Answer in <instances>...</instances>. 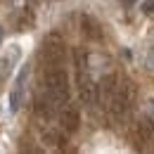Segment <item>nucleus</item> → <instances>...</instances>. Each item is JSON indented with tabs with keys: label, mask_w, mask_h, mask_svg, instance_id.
<instances>
[{
	"label": "nucleus",
	"mask_w": 154,
	"mask_h": 154,
	"mask_svg": "<svg viewBox=\"0 0 154 154\" xmlns=\"http://www.w3.org/2000/svg\"><path fill=\"white\" fill-rule=\"evenodd\" d=\"M43 88L57 100L59 107H64L69 102V76L62 66H48V71L43 76Z\"/></svg>",
	"instance_id": "nucleus-1"
},
{
	"label": "nucleus",
	"mask_w": 154,
	"mask_h": 154,
	"mask_svg": "<svg viewBox=\"0 0 154 154\" xmlns=\"http://www.w3.org/2000/svg\"><path fill=\"white\" fill-rule=\"evenodd\" d=\"M66 57V45L59 33H48L40 45V59L45 66H62Z\"/></svg>",
	"instance_id": "nucleus-2"
},
{
	"label": "nucleus",
	"mask_w": 154,
	"mask_h": 154,
	"mask_svg": "<svg viewBox=\"0 0 154 154\" xmlns=\"http://www.w3.org/2000/svg\"><path fill=\"white\" fill-rule=\"evenodd\" d=\"M76 57H78V93H81V102L85 107H93L97 102V85H95V81L90 78V74H88L85 55L78 50Z\"/></svg>",
	"instance_id": "nucleus-3"
},
{
	"label": "nucleus",
	"mask_w": 154,
	"mask_h": 154,
	"mask_svg": "<svg viewBox=\"0 0 154 154\" xmlns=\"http://www.w3.org/2000/svg\"><path fill=\"white\" fill-rule=\"evenodd\" d=\"M29 74H31V69H29V66H21L19 76H17L14 85H12V90H10V112H19L21 102H24V90H26Z\"/></svg>",
	"instance_id": "nucleus-4"
},
{
	"label": "nucleus",
	"mask_w": 154,
	"mask_h": 154,
	"mask_svg": "<svg viewBox=\"0 0 154 154\" xmlns=\"http://www.w3.org/2000/svg\"><path fill=\"white\" fill-rule=\"evenodd\" d=\"M59 123H62V128H64L66 133H74V131H78L81 114H78V107H76V104L66 102V104L59 109Z\"/></svg>",
	"instance_id": "nucleus-5"
},
{
	"label": "nucleus",
	"mask_w": 154,
	"mask_h": 154,
	"mask_svg": "<svg viewBox=\"0 0 154 154\" xmlns=\"http://www.w3.org/2000/svg\"><path fill=\"white\" fill-rule=\"evenodd\" d=\"M116 76L114 74H109V76H102V81L97 83V100L104 104V107H109V102H112V95H114L116 90Z\"/></svg>",
	"instance_id": "nucleus-6"
},
{
	"label": "nucleus",
	"mask_w": 154,
	"mask_h": 154,
	"mask_svg": "<svg viewBox=\"0 0 154 154\" xmlns=\"http://www.w3.org/2000/svg\"><path fill=\"white\" fill-rule=\"evenodd\" d=\"M135 133L140 137V142L152 145L154 142V121L149 116H140V119L135 121Z\"/></svg>",
	"instance_id": "nucleus-7"
},
{
	"label": "nucleus",
	"mask_w": 154,
	"mask_h": 154,
	"mask_svg": "<svg viewBox=\"0 0 154 154\" xmlns=\"http://www.w3.org/2000/svg\"><path fill=\"white\" fill-rule=\"evenodd\" d=\"M19 59V45H12L10 48V55H5V57L0 59V81H5V78L12 74V64Z\"/></svg>",
	"instance_id": "nucleus-8"
},
{
	"label": "nucleus",
	"mask_w": 154,
	"mask_h": 154,
	"mask_svg": "<svg viewBox=\"0 0 154 154\" xmlns=\"http://www.w3.org/2000/svg\"><path fill=\"white\" fill-rule=\"evenodd\" d=\"M81 29H83V33H85L90 40H100V38H102L100 24H97L93 17H88V14H83V17H81Z\"/></svg>",
	"instance_id": "nucleus-9"
},
{
	"label": "nucleus",
	"mask_w": 154,
	"mask_h": 154,
	"mask_svg": "<svg viewBox=\"0 0 154 154\" xmlns=\"http://www.w3.org/2000/svg\"><path fill=\"white\" fill-rule=\"evenodd\" d=\"M43 142L45 145H52V147H57V145H62V133L59 131H43Z\"/></svg>",
	"instance_id": "nucleus-10"
},
{
	"label": "nucleus",
	"mask_w": 154,
	"mask_h": 154,
	"mask_svg": "<svg viewBox=\"0 0 154 154\" xmlns=\"http://www.w3.org/2000/svg\"><path fill=\"white\" fill-rule=\"evenodd\" d=\"M142 14L154 17V0H145V2H142Z\"/></svg>",
	"instance_id": "nucleus-11"
},
{
	"label": "nucleus",
	"mask_w": 154,
	"mask_h": 154,
	"mask_svg": "<svg viewBox=\"0 0 154 154\" xmlns=\"http://www.w3.org/2000/svg\"><path fill=\"white\" fill-rule=\"evenodd\" d=\"M119 2H121V5H123V7H131V5H135V2H137V0H119Z\"/></svg>",
	"instance_id": "nucleus-12"
},
{
	"label": "nucleus",
	"mask_w": 154,
	"mask_h": 154,
	"mask_svg": "<svg viewBox=\"0 0 154 154\" xmlns=\"http://www.w3.org/2000/svg\"><path fill=\"white\" fill-rule=\"evenodd\" d=\"M0 43H2V29H0Z\"/></svg>",
	"instance_id": "nucleus-13"
},
{
	"label": "nucleus",
	"mask_w": 154,
	"mask_h": 154,
	"mask_svg": "<svg viewBox=\"0 0 154 154\" xmlns=\"http://www.w3.org/2000/svg\"><path fill=\"white\" fill-rule=\"evenodd\" d=\"M149 104H152V107H154V100H152V102H149Z\"/></svg>",
	"instance_id": "nucleus-14"
},
{
	"label": "nucleus",
	"mask_w": 154,
	"mask_h": 154,
	"mask_svg": "<svg viewBox=\"0 0 154 154\" xmlns=\"http://www.w3.org/2000/svg\"><path fill=\"white\" fill-rule=\"evenodd\" d=\"M2 2H5V0H2Z\"/></svg>",
	"instance_id": "nucleus-15"
}]
</instances>
